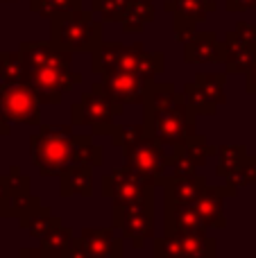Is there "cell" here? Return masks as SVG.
<instances>
[{
	"label": "cell",
	"instance_id": "4",
	"mask_svg": "<svg viewBox=\"0 0 256 258\" xmlns=\"http://www.w3.org/2000/svg\"><path fill=\"white\" fill-rule=\"evenodd\" d=\"M32 163L43 177H59L75 163V134L71 125H41L30 138Z\"/></svg>",
	"mask_w": 256,
	"mask_h": 258
},
{
	"label": "cell",
	"instance_id": "43",
	"mask_svg": "<svg viewBox=\"0 0 256 258\" xmlns=\"http://www.w3.org/2000/svg\"><path fill=\"white\" fill-rule=\"evenodd\" d=\"M254 25H256V23H254Z\"/></svg>",
	"mask_w": 256,
	"mask_h": 258
},
{
	"label": "cell",
	"instance_id": "30",
	"mask_svg": "<svg viewBox=\"0 0 256 258\" xmlns=\"http://www.w3.org/2000/svg\"><path fill=\"white\" fill-rule=\"evenodd\" d=\"M181 95H184L186 104L190 107V111H193L195 116H213V113H216L218 107L207 98V95L202 93V89H200L195 82L186 84L184 86V93H181Z\"/></svg>",
	"mask_w": 256,
	"mask_h": 258
},
{
	"label": "cell",
	"instance_id": "9",
	"mask_svg": "<svg viewBox=\"0 0 256 258\" xmlns=\"http://www.w3.org/2000/svg\"><path fill=\"white\" fill-rule=\"evenodd\" d=\"M0 111L7 120L32 127L41 125V102L27 82H21V84L0 82Z\"/></svg>",
	"mask_w": 256,
	"mask_h": 258
},
{
	"label": "cell",
	"instance_id": "5",
	"mask_svg": "<svg viewBox=\"0 0 256 258\" xmlns=\"http://www.w3.org/2000/svg\"><path fill=\"white\" fill-rule=\"evenodd\" d=\"M50 43L66 52H93L102 43V23L93 18V12L59 14L50 18Z\"/></svg>",
	"mask_w": 256,
	"mask_h": 258
},
{
	"label": "cell",
	"instance_id": "15",
	"mask_svg": "<svg viewBox=\"0 0 256 258\" xmlns=\"http://www.w3.org/2000/svg\"><path fill=\"white\" fill-rule=\"evenodd\" d=\"M163 236H204L207 224L193 209V204H172L166 206L163 215Z\"/></svg>",
	"mask_w": 256,
	"mask_h": 258
},
{
	"label": "cell",
	"instance_id": "20",
	"mask_svg": "<svg viewBox=\"0 0 256 258\" xmlns=\"http://www.w3.org/2000/svg\"><path fill=\"white\" fill-rule=\"evenodd\" d=\"M61 183V197L82 195L89 197L93 192V168L86 163H73L59 174Z\"/></svg>",
	"mask_w": 256,
	"mask_h": 258
},
{
	"label": "cell",
	"instance_id": "6",
	"mask_svg": "<svg viewBox=\"0 0 256 258\" xmlns=\"http://www.w3.org/2000/svg\"><path fill=\"white\" fill-rule=\"evenodd\" d=\"M122 113H125V104L113 102L98 84L71 107L73 125L91 127L93 134H102V136L111 134V129L116 127V118Z\"/></svg>",
	"mask_w": 256,
	"mask_h": 258
},
{
	"label": "cell",
	"instance_id": "26",
	"mask_svg": "<svg viewBox=\"0 0 256 258\" xmlns=\"http://www.w3.org/2000/svg\"><path fill=\"white\" fill-rule=\"evenodd\" d=\"M73 236H75V233H73L68 227L57 224V227L50 229V231L41 238L39 249L43 251L45 256H50V258H61L63 251H66V247H68V242L73 240Z\"/></svg>",
	"mask_w": 256,
	"mask_h": 258
},
{
	"label": "cell",
	"instance_id": "17",
	"mask_svg": "<svg viewBox=\"0 0 256 258\" xmlns=\"http://www.w3.org/2000/svg\"><path fill=\"white\" fill-rule=\"evenodd\" d=\"M77 238L86 258H122V240L113 236L111 229H82Z\"/></svg>",
	"mask_w": 256,
	"mask_h": 258
},
{
	"label": "cell",
	"instance_id": "13",
	"mask_svg": "<svg viewBox=\"0 0 256 258\" xmlns=\"http://www.w3.org/2000/svg\"><path fill=\"white\" fill-rule=\"evenodd\" d=\"M213 152H216V147L207 145L204 134H200L198 141L175 147V154L170 156V172H168V177L170 179H181V177L198 174L195 170H198L200 165L207 163L209 154H213Z\"/></svg>",
	"mask_w": 256,
	"mask_h": 258
},
{
	"label": "cell",
	"instance_id": "36",
	"mask_svg": "<svg viewBox=\"0 0 256 258\" xmlns=\"http://www.w3.org/2000/svg\"><path fill=\"white\" fill-rule=\"evenodd\" d=\"M225 9L231 14L249 12V9H256V0H225Z\"/></svg>",
	"mask_w": 256,
	"mask_h": 258
},
{
	"label": "cell",
	"instance_id": "23",
	"mask_svg": "<svg viewBox=\"0 0 256 258\" xmlns=\"http://www.w3.org/2000/svg\"><path fill=\"white\" fill-rule=\"evenodd\" d=\"M57 224H61V220H59L57 215H52V211H50L48 206H39L34 213H30L25 220H21V227L27 229V233H30L32 238H36V240H41V238H43L50 229L57 227Z\"/></svg>",
	"mask_w": 256,
	"mask_h": 258
},
{
	"label": "cell",
	"instance_id": "24",
	"mask_svg": "<svg viewBox=\"0 0 256 258\" xmlns=\"http://www.w3.org/2000/svg\"><path fill=\"white\" fill-rule=\"evenodd\" d=\"M218 165H216V174L222 179H227L245 159H247V147L245 145H220L218 147Z\"/></svg>",
	"mask_w": 256,
	"mask_h": 258
},
{
	"label": "cell",
	"instance_id": "38",
	"mask_svg": "<svg viewBox=\"0 0 256 258\" xmlns=\"http://www.w3.org/2000/svg\"><path fill=\"white\" fill-rule=\"evenodd\" d=\"M16 258H50V256H45L41 249H21V254Z\"/></svg>",
	"mask_w": 256,
	"mask_h": 258
},
{
	"label": "cell",
	"instance_id": "14",
	"mask_svg": "<svg viewBox=\"0 0 256 258\" xmlns=\"http://www.w3.org/2000/svg\"><path fill=\"white\" fill-rule=\"evenodd\" d=\"M236 190H231L229 186H204V190L198 195V200L193 202V209L200 213V218L204 220L207 227L213 229H225L227 218H225V200L234 197Z\"/></svg>",
	"mask_w": 256,
	"mask_h": 258
},
{
	"label": "cell",
	"instance_id": "12",
	"mask_svg": "<svg viewBox=\"0 0 256 258\" xmlns=\"http://www.w3.org/2000/svg\"><path fill=\"white\" fill-rule=\"evenodd\" d=\"M98 86L118 104H143L150 82L136 73L109 71L102 75V82Z\"/></svg>",
	"mask_w": 256,
	"mask_h": 258
},
{
	"label": "cell",
	"instance_id": "33",
	"mask_svg": "<svg viewBox=\"0 0 256 258\" xmlns=\"http://www.w3.org/2000/svg\"><path fill=\"white\" fill-rule=\"evenodd\" d=\"M152 254H154V258H190L188 251L184 249V242H181L179 236L154 238Z\"/></svg>",
	"mask_w": 256,
	"mask_h": 258
},
{
	"label": "cell",
	"instance_id": "8",
	"mask_svg": "<svg viewBox=\"0 0 256 258\" xmlns=\"http://www.w3.org/2000/svg\"><path fill=\"white\" fill-rule=\"evenodd\" d=\"M125 154V165L132 168L134 172L143 174V177L152 179L154 186H163V177H166V168H170V156H166L163 145L154 136L145 134L134 147L122 152Z\"/></svg>",
	"mask_w": 256,
	"mask_h": 258
},
{
	"label": "cell",
	"instance_id": "32",
	"mask_svg": "<svg viewBox=\"0 0 256 258\" xmlns=\"http://www.w3.org/2000/svg\"><path fill=\"white\" fill-rule=\"evenodd\" d=\"M225 181L231 190H238V188H245V186H256V159L247 156Z\"/></svg>",
	"mask_w": 256,
	"mask_h": 258
},
{
	"label": "cell",
	"instance_id": "7",
	"mask_svg": "<svg viewBox=\"0 0 256 258\" xmlns=\"http://www.w3.org/2000/svg\"><path fill=\"white\" fill-rule=\"evenodd\" d=\"M113 227H120L136 249L154 238V197L113 206Z\"/></svg>",
	"mask_w": 256,
	"mask_h": 258
},
{
	"label": "cell",
	"instance_id": "1",
	"mask_svg": "<svg viewBox=\"0 0 256 258\" xmlns=\"http://www.w3.org/2000/svg\"><path fill=\"white\" fill-rule=\"evenodd\" d=\"M145 132L154 136L163 147H179L200 138L195 132V113L186 104L184 95L177 93L175 84L150 82L145 93Z\"/></svg>",
	"mask_w": 256,
	"mask_h": 258
},
{
	"label": "cell",
	"instance_id": "19",
	"mask_svg": "<svg viewBox=\"0 0 256 258\" xmlns=\"http://www.w3.org/2000/svg\"><path fill=\"white\" fill-rule=\"evenodd\" d=\"M207 179L204 174H190V177H181V179H170L166 174L163 177V186L166 188V200L163 204L172 206V204H193L198 200V195L204 190Z\"/></svg>",
	"mask_w": 256,
	"mask_h": 258
},
{
	"label": "cell",
	"instance_id": "31",
	"mask_svg": "<svg viewBox=\"0 0 256 258\" xmlns=\"http://www.w3.org/2000/svg\"><path fill=\"white\" fill-rule=\"evenodd\" d=\"M145 127L143 125H116L111 129V143L116 147H120L122 152L125 150H130V147H134L136 143L141 141V138L145 136Z\"/></svg>",
	"mask_w": 256,
	"mask_h": 258
},
{
	"label": "cell",
	"instance_id": "25",
	"mask_svg": "<svg viewBox=\"0 0 256 258\" xmlns=\"http://www.w3.org/2000/svg\"><path fill=\"white\" fill-rule=\"evenodd\" d=\"M225 80H227V73H198V75H195V84L202 89V93L207 95L216 107L227 102Z\"/></svg>",
	"mask_w": 256,
	"mask_h": 258
},
{
	"label": "cell",
	"instance_id": "35",
	"mask_svg": "<svg viewBox=\"0 0 256 258\" xmlns=\"http://www.w3.org/2000/svg\"><path fill=\"white\" fill-rule=\"evenodd\" d=\"M0 183H3L5 192H9V195H21V192H30V177L27 174H23L21 170L16 168V165H12L9 168V172L5 174L3 179H0Z\"/></svg>",
	"mask_w": 256,
	"mask_h": 258
},
{
	"label": "cell",
	"instance_id": "42",
	"mask_svg": "<svg viewBox=\"0 0 256 258\" xmlns=\"http://www.w3.org/2000/svg\"><path fill=\"white\" fill-rule=\"evenodd\" d=\"M254 159H256V154H254Z\"/></svg>",
	"mask_w": 256,
	"mask_h": 258
},
{
	"label": "cell",
	"instance_id": "39",
	"mask_svg": "<svg viewBox=\"0 0 256 258\" xmlns=\"http://www.w3.org/2000/svg\"><path fill=\"white\" fill-rule=\"evenodd\" d=\"M0 136H9V125H7V118L3 116V111H0Z\"/></svg>",
	"mask_w": 256,
	"mask_h": 258
},
{
	"label": "cell",
	"instance_id": "27",
	"mask_svg": "<svg viewBox=\"0 0 256 258\" xmlns=\"http://www.w3.org/2000/svg\"><path fill=\"white\" fill-rule=\"evenodd\" d=\"M0 80L5 84H21L27 82L25 61L21 52H0Z\"/></svg>",
	"mask_w": 256,
	"mask_h": 258
},
{
	"label": "cell",
	"instance_id": "10",
	"mask_svg": "<svg viewBox=\"0 0 256 258\" xmlns=\"http://www.w3.org/2000/svg\"><path fill=\"white\" fill-rule=\"evenodd\" d=\"M102 186H104V197H109L113 202V206L150 200V197H154V188H157L152 179L134 172L127 165L111 170V174L104 177Z\"/></svg>",
	"mask_w": 256,
	"mask_h": 258
},
{
	"label": "cell",
	"instance_id": "29",
	"mask_svg": "<svg viewBox=\"0 0 256 258\" xmlns=\"http://www.w3.org/2000/svg\"><path fill=\"white\" fill-rule=\"evenodd\" d=\"M30 9L34 14H39L41 18H52L59 14L77 12L82 9V0H30Z\"/></svg>",
	"mask_w": 256,
	"mask_h": 258
},
{
	"label": "cell",
	"instance_id": "11",
	"mask_svg": "<svg viewBox=\"0 0 256 258\" xmlns=\"http://www.w3.org/2000/svg\"><path fill=\"white\" fill-rule=\"evenodd\" d=\"M163 9L175 16V39L186 43L198 32L200 23L207 21V14L216 12L218 5L213 0H166Z\"/></svg>",
	"mask_w": 256,
	"mask_h": 258
},
{
	"label": "cell",
	"instance_id": "21",
	"mask_svg": "<svg viewBox=\"0 0 256 258\" xmlns=\"http://www.w3.org/2000/svg\"><path fill=\"white\" fill-rule=\"evenodd\" d=\"M154 16H157V12H154L152 0H130L120 18L122 32L125 34H141L154 21Z\"/></svg>",
	"mask_w": 256,
	"mask_h": 258
},
{
	"label": "cell",
	"instance_id": "28",
	"mask_svg": "<svg viewBox=\"0 0 256 258\" xmlns=\"http://www.w3.org/2000/svg\"><path fill=\"white\" fill-rule=\"evenodd\" d=\"M75 163H86L91 168H100L104 163L102 145L93 143L89 136H75Z\"/></svg>",
	"mask_w": 256,
	"mask_h": 258
},
{
	"label": "cell",
	"instance_id": "16",
	"mask_svg": "<svg viewBox=\"0 0 256 258\" xmlns=\"http://www.w3.org/2000/svg\"><path fill=\"white\" fill-rule=\"evenodd\" d=\"M256 57V41L245 39L238 32H227L222 39V61L227 73H247Z\"/></svg>",
	"mask_w": 256,
	"mask_h": 258
},
{
	"label": "cell",
	"instance_id": "18",
	"mask_svg": "<svg viewBox=\"0 0 256 258\" xmlns=\"http://www.w3.org/2000/svg\"><path fill=\"white\" fill-rule=\"evenodd\" d=\"M184 59L188 63H220L222 43L216 32H195L184 43Z\"/></svg>",
	"mask_w": 256,
	"mask_h": 258
},
{
	"label": "cell",
	"instance_id": "22",
	"mask_svg": "<svg viewBox=\"0 0 256 258\" xmlns=\"http://www.w3.org/2000/svg\"><path fill=\"white\" fill-rule=\"evenodd\" d=\"M39 206H41L39 200H36L32 192H21V195H9V192H5L3 206H0V215H5V218H18V222H21V220H25L30 213H34Z\"/></svg>",
	"mask_w": 256,
	"mask_h": 258
},
{
	"label": "cell",
	"instance_id": "37",
	"mask_svg": "<svg viewBox=\"0 0 256 258\" xmlns=\"http://www.w3.org/2000/svg\"><path fill=\"white\" fill-rule=\"evenodd\" d=\"M245 89H247L249 95H256V57L252 66L247 68V73H245Z\"/></svg>",
	"mask_w": 256,
	"mask_h": 258
},
{
	"label": "cell",
	"instance_id": "41",
	"mask_svg": "<svg viewBox=\"0 0 256 258\" xmlns=\"http://www.w3.org/2000/svg\"><path fill=\"white\" fill-rule=\"evenodd\" d=\"M5 3H14V0H5Z\"/></svg>",
	"mask_w": 256,
	"mask_h": 258
},
{
	"label": "cell",
	"instance_id": "3",
	"mask_svg": "<svg viewBox=\"0 0 256 258\" xmlns=\"http://www.w3.org/2000/svg\"><path fill=\"white\" fill-rule=\"evenodd\" d=\"M93 73L104 75L109 71H127L145 77L148 82H154L163 73V54L161 52H148L143 43H118V41H102L93 50Z\"/></svg>",
	"mask_w": 256,
	"mask_h": 258
},
{
	"label": "cell",
	"instance_id": "2",
	"mask_svg": "<svg viewBox=\"0 0 256 258\" xmlns=\"http://www.w3.org/2000/svg\"><path fill=\"white\" fill-rule=\"evenodd\" d=\"M18 52L25 61L27 84L39 102L59 104L61 95L82 82L80 73L73 71V52L57 48L50 41H25Z\"/></svg>",
	"mask_w": 256,
	"mask_h": 258
},
{
	"label": "cell",
	"instance_id": "34",
	"mask_svg": "<svg viewBox=\"0 0 256 258\" xmlns=\"http://www.w3.org/2000/svg\"><path fill=\"white\" fill-rule=\"evenodd\" d=\"M130 0H93V14H100L107 23H120Z\"/></svg>",
	"mask_w": 256,
	"mask_h": 258
},
{
	"label": "cell",
	"instance_id": "40",
	"mask_svg": "<svg viewBox=\"0 0 256 258\" xmlns=\"http://www.w3.org/2000/svg\"><path fill=\"white\" fill-rule=\"evenodd\" d=\"M3 197H5V188H3V183H0V206H3Z\"/></svg>",
	"mask_w": 256,
	"mask_h": 258
}]
</instances>
